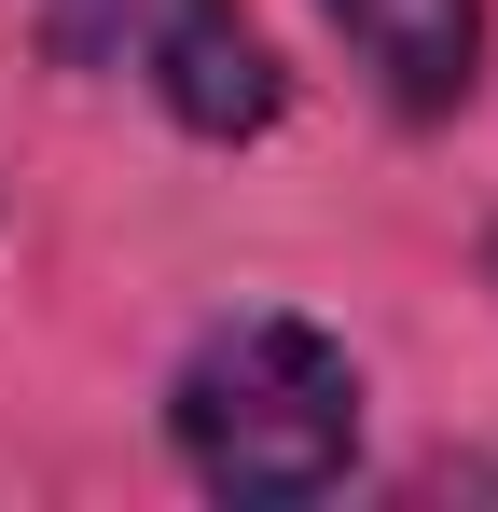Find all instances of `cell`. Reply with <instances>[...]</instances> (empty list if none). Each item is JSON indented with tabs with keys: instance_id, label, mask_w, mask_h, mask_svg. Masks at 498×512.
Here are the masks:
<instances>
[{
	"instance_id": "6da1fadb",
	"label": "cell",
	"mask_w": 498,
	"mask_h": 512,
	"mask_svg": "<svg viewBox=\"0 0 498 512\" xmlns=\"http://www.w3.org/2000/svg\"><path fill=\"white\" fill-rule=\"evenodd\" d=\"M166 443L208 499H319L360 457V360L319 319H222L166 374Z\"/></svg>"
},
{
	"instance_id": "7a4b0ae2",
	"label": "cell",
	"mask_w": 498,
	"mask_h": 512,
	"mask_svg": "<svg viewBox=\"0 0 498 512\" xmlns=\"http://www.w3.org/2000/svg\"><path fill=\"white\" fill-rule=\"evenodd\" d=\"M42 56L139 84L180 139H263L291 97L236 0H42Z\"/></svg>"
},
{
	"instance_id": "3957f363",
	"label": "cell",
	"mask_w": 498,
	"mask_h": 512,
	"mask_svg": "<svg viewBox=\"0 0 498 512\" xmlns=\"http://www.w3.org/2000/svg\"><path fill=\"white\" fill-rule=\"evenodd\" d=\"M319 14H332V42L374 70L388 111H415V125L471 111V84H485V0H319Z\"/></svg>"
}]
</instances>
